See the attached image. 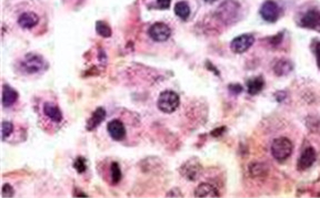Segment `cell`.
Returning a JSON list of instances; mask_svg holds the SVG:
<instances>
[{"mask_svg":"<svg viewBox=\"0 0 320 198\" xmlns=\"http://www.w3.org/2000/svg\"><path fill=\"white\" fill-rule=\"evenodd\" d=\"M179 104H180L179 95L174 91H170V90H166V91L160 93L157 101L159 110L167 114L175 112L178 109Z\"/></svg>","mask_w":320,"mask_h":198,"instance_id":"6da1fadb","label":"cell"},{"mask_svg":"<svg viewBox=\"0 0 320 198\" xmlns=\"http://www.w3.org/2000/svg\"><path fill=\"white\" fill-rule=\"evenodd\" d=\"M294 145L290 140L287 137H278L271 145V154L274 156V159L283 162L286 161L293 153Z\"/></svg>","mask_w":320,"mask_h":198,"instance_id":"7a4b0ae2","label":"cell"},{"mask_svg":"<svg viewBox=\"0 0 320 198\" xmlns=\"http://www.w3.org/2000/svg\"><path fill=\"white\" fill-rule=\"evenodd\" d=\"M20 67L26 73L33 74L44 70L46 67V61L43 57L37 55V53H28L21 61Z\"/></svg>","mask_w":320,"mask_h":198,"instance_id":"3957f363","label":"cell"},{"mask_svg":"<svg viewBox=\"0 0 320 198\" xmlns=\"http://www.w3.org/2000/svg\"><path fill=\"white\" fill-rule=\"evenodd\" d=\"M239 9H240L239 5L234 2V0H226V2L220 5V7L217 9V15L219 17V19L222 20L223 22L230 23L236 20L237 16H238Z\"/></svg>","mask_w":320,"mask_h":198,"instance_id":"277c9868","label":"cell"},{"mask_svg":"<svg viewBox=\"0 0 320 198\" xmlns=\"http://www.w3.org/2000/svg\"><path fill=\"white\" fill-rule=\"evenodd\" d=\"M280 15V8L276 2L267 0L260 7V16L268 22H276Z\"/></svg>","mask_w":320,"mask_h":198,"instance_id":"5b68a950","label":"cell"},{"mask_svg":"<svg viewBox=\"0 0 320 198\" xmlns=\"http://www.w3.org/2000/svg\"><path fill=\"white\" fill-rule=\"evenodd\" d=\"M148 34L157 43H164V41H167L170 38L171 30L166 23L156 22L148 30Z\"/></svg>","mask_w":320,"mask_h":198,"instance_id":"8992f818","label":"cell"},{"mask_svg":"<svg viewBox=\"0 0 320 198\" xmlns=\"http://www.w3.org/2000/svg\"><path fill=\"white\" fill-rule=\"evenodd\" d=\"M254 43V38L253 35L251 34H240L238 37H236L230 44V48L235 53H238V55H241V53L246 52L249 48H250Z\"/></svg>","mask_w":320,"mask_h":198,"instance_id":"52a82bcc","label":"cell"},{"mask_svg":"<svg viewBox=\"0 0 320 198\" xmlns=\"http://www.w3.org/2000/svg\"><path fill=\"white\" fill-rule=\"evenodd\" d=\"M300 25L307 29H320V11L317 9H311L302 16Z\"/></svg>","mask_w":320,"mask_h":198,"instance_id":"ba28073f","label":"cell"},{"mask_svg":"<svg viewBox=\"0 0 320 198\" xmlns=\"http://www.w3.org/2000/svg\"><path fill=\"white\" fill-rule=\"evenodd\" d=\"M317 154L313 147H307L304 152L301 153L300 157L298 160L297 167L299 171H306L313 165V163L316 162Z\"/></svg>","mask_w":320,"mask_h":198,"instance_id":"9c48e42d","label":"cell"},{"mask_svg":"<svg viewBox=\"0 0 320 198\" xmlns=\"http://www.w3.org/2000/svg\"><path fill=\"white\" fill-rule=\"evenodd\" d=\"M180 173L187 179L196 181L201 173V166L197 161H188L180 167Z\"/></svg>","mask_w":320,"mask_h":198,"instance_id":"30bf717a","label":"cell"},{"mask_svg":"<svg viewBox=\"0 0 320 198\" xmlns=\"http://www.w3.org/2000/svg\"><path fill=\"white\" fill-rule=\"evenodd\" d=\"M108 133L111 136L112 140L115 141H122L126 137V128L124 124L119 121V120H112L108 123Z\"/></svg>","mask_w":320,"mask_h":198,"instance_id":"8fae6325","label":"cell"},{"mask_svg":"<svg viewBox=\"0 0 320 198\" xmlns=\"http://www.w3.org/2000/svg\"><path fill=\"white\" fill-rule=\"evenodd\" d=\"M195 196L198 198L219 197V191L213 185L208 183H203L198 185V187L195 189Z\"/></svg>","mask_w":320,"mask_h":198,"instance_id":"7c38bea8","label":"cell"},{"mask_svg":"<svg viewBox=\"0 0 320 198\" xmlns=\"http://www.w3.org/2000/svg\"><path fill=\"white\" fill-rule=\"evenodd\" d=\"M105 117H106V111L104 107H98V109L94 110L93 113L91 114L90 118H89L87 122V127H86L87 131H93L100 123L104 121Z\"/></svg>","mask_w":320,"mask_h":198,"instance_id":"4fadbf2b","label":"cell"},{"mask_svg":"<svg viewBox=\"0 0 320 198\" xmlns=\"http://www.w3.org/2000/svg\"><path fill=\"white\" fill-rule=\"evenodd\" d=\"M39 21V17L35 13H23L18 18V25L23 29H31Z\"/></svg>","mask_w":320,"mask_h":198,"instance_id":"5bb4252c","label":"cell"},{"mask_svg":"<svg viewBox=\"0 0 320 198\" xmlns=\"http://www.w3.org/2000/svg\"><path fill=\"white\" fill-rule=\"evenodd\" d=\"M44 113L47 117H49L51 121L53 122H61L62 120V113L60 111V109L53 103H50V102H47L44 105Z\"/></svg>","mask_w":320,"mask_h":198,"instance_id":"9a60e30c","label":"cell"},{"mask_svg":"<svg viewBox=\"0 0 320 198\" xmlns=\"http://www.w3.org/2000/svg\"><path fill=\"white\" fill-rule=\"evenodd\" d=\"M18 100V93L14 88L7 85L3 87V105L4 107H9L16 103Z\"/></svg>","mask_w":320,"mask_h":198,"instance_id":"2e32d148","label":"cell"},{"mask_svg":"<svg viewBox=\"0 0 320 198\" xmlns=\"http://www.w3.org/2000/svg\"><path fill=\"white\" fill-rule=\"evenodd\" d=\"M265 87V81L262 76H256L252 79H249L247 81V89L248 93L250 95H256L262 92V90Z\"/></svg>","mask_w":320,"mask_h":198,"instance_id":"e0dca14e","label":"cell"},{"mask_svg":"<svg viewBox=\"0 0 320 198\" xmlns=\"http://www.w3.org/2000/svg\"><path fill=\"white\" fill-rule=\"evenodd\" d=\"M293 70V64L290 63L287 60H279L274 67L275 74L278 76H282L288 74L289 72H292Z\"/></svg>","mask_w":320,"mask_h":198,"instance_id":"ac0fdd59","label":"cell"},{"mask_svg":"<svg viewBox=\"0 0 320 198\" xmlns=\"http://www.w3.org/2000/svg\"><path fill=\"white\" fill-rule=\"evenodd\" d=\"M175 14L182 20H187L190 16V7L186 2H179L175 6Z\"/></svg>","mask_w":320,"mask_h":198,"instance_id":"d6986e66","label":"cell"},{"mask_svg":"<svg viewBox=\"0 0 320 198\" xmlns=\"http://www.w3.org/2000/svg\"><path fill=\"white\" fill-rule=\"evenodd\" d=\"M96 31L99 35H102L104 38L111 37V29L109 25H107L104 21H97L96 22Z\"/></svg>","mask_w":320,"mask_h":198,"instance_id":"ffe728a7","label":"cell"},{"mask_svg":"<svg viewBox=\"0 0 320 198\" xmlns=\"http://www.w3.org/2000/svg\"><path fill=\"white\" fill-rule=\"evenodd\" d=\"M110 175H111L112 183H114V184H118V183L120 182V179L122 177V174H121V170H120V167H119V164L116 163V162H114V163H111Z\"/></svg>","mask_w":320,"mask_h":198,"instance_id":"44dd1931","label":"cell"},{"mask_svg":"<svg viewBox=\"0 0 320 198\" xmlns=\"http://www.w3.org/2000/svg\"><path fill=\"white\" fill-rule=\"evenodd\" d=\"M249 171H250L252 176L260 177L263 175H266L267 172H268V169H267L266 166H264L263 164H260V163H253L250 165V170Z\"/></svg>","mask_w":320,"mask_h":198,"instance_id":"7402d4cb","label":"cell"},{"mask_svg":"<svg viewBox=\"0 0 320 198\" xmlns=\"http://www.w3.org/2000/svg\"><path fill=\"white\" fill-rule=\"evenodd\" d=\"M14 132V125L9 121H4L3 125H2V136L3 140H6L8 136H10L13 134Z\"/></svg>","mask_w":320,"mask_h":198,"instance_id":"603a6c76","label":"cell"},{"mask_svg":"<svg viewBox=\"0 0 320 198\" xmlns=\"http://www.w3.org/2000/svg\"><path fill=\"white\" fill-rule=\"evenodd\" d=\"M74 167L75 170L77 171V173H84L87 170V162L84 157H78L74 163Z\"/></svg>","mask_w":320,"mask_h":198,"instance_id":"cb8c5ba5","label":"cell"},{"mask_svg":"<svg viewBox=\"0 0 320 198\" xmlns=\"http://www.w3.org/2000/svg\"><path fill=\"white\" fill-rule=\"evenodd\" d=\"M15 194V190L13 186L9 184H5L3 187V197H13Z\"/></svg>","mask_w":320,"mask_h":198,"instance_id":"d4e9b609","label":"cell"},{"mask_svg":"<svg viewBox=\"0 0 320 198\" xmlns=\"http://www.w3.org/2000/svg\"><path fill=\"white\" fill-rule=\"evenodd\" d=\"M171 0H157V6L160 9H168L170 7Z\"/></svg>","mask_w":320,"mask_h":198,"instance_id":"484cf974","label":"cell"},{"mask_svg":"<svg viewBox=\"0 0 320 198\" xmlns=\"http://www.w3.org/2000/svg\"><path fill=\"white\" fill-rule=\"evenodd\" d=\"M229 89H230L231 92H234L236 94L242 92V87L239 85H231V86H229Z\"/></svg>","mask_w":320,"mask_h":198,"instance_id":"4316f807","label":"cell"},{"mask_svg":"<svg viewBox=\"0 0 320 198\" xmlns=\"http://www.w3.org/2000/svg\"><path fill=\"white\" fill-rule=\"evenodd\" d=\"M167 197H182V194L179 191L178 188H174L173 190H170L167 194Z\"/></svg>","mask_w":320,"mask_h":198,"instance_id":"83f0119b","label":"cell"},{"mask_svg":"<svg viewBox=\"0 0 320 198\" xmlns=\"http://www.w3.org/2000/svg\"><path fill=\"white\" fill-rule=\"evenodd\" d=\"M315 53H316V59H317V65H318V68L320 69V43H318L316 45Z\"/></svg>","mask_w":320,"mask_h":198,"instance_id":"f1b7e54d","label":"cell"},{"mask_svg":"<svg viewBox=\"0 0 320 198\" xmlns=\"http://www.w3.org/2000/svg\"><path fill=\"white\" fill-rule=\"evenodd\" d=\"M204 2H206V3H208V4H212V3H215V2H217V0H204Z\"/></svg>","mask_w":320,"mask_h":198,"instance_id":"f546056e","label":"cell"}]
</instances>
